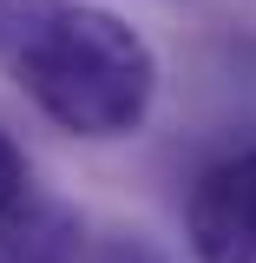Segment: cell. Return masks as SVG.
Instances as JSON below:
<instances>
[{
	"label": "cell",
	"instance_id": "6da1fadb",
	"mask_svg": "<svg viewBox=\"0 0 256 263\" xmlns=\"http://www.w3.org/2000/svg\"><path fill=\"white\" fill-rule=\"evenodd\" d=\"M0 72L79 138H119L145 119L151 46L86 0H0Z\"/></svg>",
	"mask_w": 256,
	"mask_h": 263
},
{
	"label": "cell",
	"instance_id": "7a4b0ae2",
	"mask_svg": "<svg viewBox=\"0 0 256 263\" xmlns=\"http://www.w3.org/2000/svg\"><path fill=\"white\" fill-rule=\"evenodd\" d=\"M197 263H256V152L210 164L191 191Z\"/></svg>",
	"mask_w": 256,
	"mask_h": 263
},
{
	"label": "cell",
	"instance_id": "3957f363",
	"mask_svg": "<svg viewBox=\"0 0 256 263\" xmlns=\"http://www.w3.org/2000/svg\"><path fill=\"white\" fill-rule=\"evenodd\" d=\"M79 250V224L53 211V204H13L0 217V263H72Z\"/></svg>",
	"mask_w": 256,
	"mask_h": 263
},
{
	"label": "cell",
	"instance_id": "277c9868",
	"mask_svg": "<svg viewBox=\"0 0 256 263\" xmlns=\"http://www.w3.org/2000/svg\"><path fill=\"white\" fill-rule=\"evenodd\" d=\"M20 197H27V158H20V145L0 132V217H7Z\"/></svg>",
	"mask_w": 256,
	"mask_h": 263
},
{
	"label": "cell",
	"instance_id": "5b68a950",
	"mask_svg": "<svg viewBox=\"0 0 256 263\" xmlns=\"http://www.w3.org/2000/svg\"><path fill=\"white\" fill-rule=\"evenodd\" d=\"M92 263H164L158 250H145V243H105Z\"/></svg>",
	"mask_w": 256,
	"mask_h": 263
}]
</instances>
